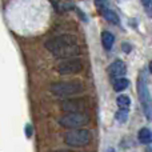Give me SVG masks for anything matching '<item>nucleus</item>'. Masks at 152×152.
I'll list each match as a JSON object with an SVG mask.
<instances>
[{
	"instance_id": "f257e3e1",
	"label": "nucleus",
	"mask_w": 152,
	"mask_h": 152,
	"mask_svg": "<svg viewBox=\"0 0 152 152\" xmlns=\"http://www.w3.org/2000/svg\"><path fill=\"white\" fill-rule=\"evenodd\" d=\"M44 47L56 59H61V60L75 59L80 53V48L77 45V37L71 34H63L51 37L44 43Z\"/></svg>"
},
{
	"instance_id": "f03ea898",
	"label": "nucleus",
	"mask_w": 152,
	"mask_h": 152,
	"mask_svg": "<svg viewBox=\"0 0 152 152\" xmlns=\"http://www.w3.org/2000/svg\"><path fill=\"white\" fill-rule=\"evenodd\" d=\"M50 91L58 97H67L71 99L72 96L80 95L84 92V86L79 80H68V81H56L50 87Z\"/></svg>"
},
{
	"instance_id": "7ed1b4c3",
	"label": "nucleus",
	"mask_w": 152,
	"mask_h": 152,
	"mask_svg": "<svg viewBox=\"0 0 152 152\" xmlns=\"http://www.w3.org/2000/svg\"><path fill=\"white\" fill-rule=\"evenodd\" d=\"M137 95H139V100L142 104V110L144 112V116L147 120H152V97L150 94V88H148V81L147 76L144 72L139 75L137 77Z\"/></svg>"
},
{
	"instance_id": "20e7f679",
	"label": "nucleus",
	"mask_w": 152,
	"mask_h": 152,
	"mask_svg": "<svg viewBox=\"0 0 152 152\" xmlns=\"http://www.w3.org/2000/svg\"><path fill=\"white\" fill-rule=\"evenodd\" d=\"M92 135L88 129H69L66 132L64 135V143L69 147H76V148H81L86 147L91 143Z\"/></svg>"
},
{
	"instance_id": "39448f33",
	"label": "nucleus",
	"mask_w": 152,
	"mask_h": 152,
	"mask_svg": "<svg viewBox=\"0 0 152 152\" xmlns=\"http://www.w3.org/2000/svg\"><path fill=\"white\" fill-rule=\"evenodd\" d=\"M61 127L68 129H80L89 123L88 113H64L58 119Z\"/></svg>"
},
{
	"instance_id": "423d86ee",
	"label": "nucleus",
	"mask_w": 152,
	"mask_h": 152,
	"mask_svg": "<svg viewBox=\"0 0 152 152\" xmlns=\"http://www.w3.org/2000/svg\"><path fill=\"white\" fill-rule=\"evenodd\" d=\"M87 107L88 104L83 97H71L61 103V110L66 113H86Z\"/></svg>"
},
{
	"instance_id": "0eeeda50",
	"label": "nucleus",
	"mask_w": 152,
	"mask_h": 152,
	"mask_svg": "<svg viewBox=\"0 0 152 152\" xmlns=\"http://www.w3.org/2000/svg\"><path fill=\"white\" fill-rule=\"evenodd\" d=\"M83 69V61L80 59H68L63 60L56 66V71L60 75H75Z\"/></svg>"
},
{
	"instance_id": "6e6552de",
	"label": "nucleus",
	"mask_w": 152,
	"mask_h": 152,
	"mask_svg": "<svg viewBox=\"0 0 152 152\" xmlns=\"http://www.w3.org/2000/svg\"><path fill=\"white\" fill-rule=\"evenodd\" d=\"M108 71V75H110L111 79H120L126 75L127 72V67H126V63L121 60H115L110 67L107 68Z\"/></svg>"
},
{
	"instance_id": "1a4fd4ad",
	"label": "nucleus",
	"mask_w": 152,
	"mask_h": 152,
	"mask_svg": "<svg viewBox=\"0 0 152 152\" xmlns=\"http://www.w3.org/2000/svg\"><path fill=\"white\" fill-rule=\"evenodd\" d=\"M96 5L97 7H100V13L103 15V18L105 19L107 21H110L111 24H115V26H118L119 24V16L116 15V12L113 10H111V8H108V4L104 1H96Z\"/></svg>"
},
{
	"instance_id": "9d476101",
	"label": "nucleus",
	"mask_w": 152,
	"mask_h": 152,
	"mask_svg": "<svg viewBox=\"0 0 152 152\" xmlns=\"http://www.w3.org/2000/svg\"><path fill=\"white\" fill-rule=\"evenodd\" d=\"M113 43H115V36H113L112 32L110 31H104L102 34V44L104 47L105 51H110L113 47Z\"/></svg>"
},
{
	"instance_id": "9b49d317",
	"label": "nucleus",
	"mask_w": 152,
	"mask_h": 152,
	"mask_svg": "<svg viewBox=\"0 0 152 152\" xmlns=\"http://www.w3.org/2000/svg\"><path fill=\"white\" fill-rule=\"evenodd\" d=\"M137 139H139V142L142 143V144H151L152 143V132H151V129L147 128V127L142 128L139 131V134H137Z\"/></svg>"
},
{
	"instance_id": "f8f14e48",
	"label": "nucleus",
	"mask_w": 152,
	"mask_h": 152,
	"mask_svg": "<svg viewBox=\"0 0 152 152\" xmlns=\"http://www.w3.org/2000/svg\"><path fill=\"white\" fill-rule=\"evenodd\" d=\"M129 86V80L126 77H120V79H116L115 81H113V89H115L116 92H121L124 91V89H127Z\"/></svg>"
},
{
	"instance_id": "ddd939ff",
	"label": "nucleus",
	"mask_w": 152,
	"mask_h": 152,
	"mask_svg": "<svg viewBox=\"0 0 152 152\" xmlns=\"http://www.w3.org/2000/svg\"><path fill=\"white\" fill-rule=\"evenodd\" d=\"M116 104H118V107H120V110H128L131 105V99L127 95H120L116 99Z\"/></svg>"
},
{
	"instance_id": "4468645a",
	"label": "nucleus",
	"mask_w": 152,
	"mask_h": 152,
	"mask_svg": "<svg viewBox=\"0 0 152 152\" xmlns=\"http://www.w3.org/2000/svg\"><path fill=\"white\" fill-rule=\"evenodd\" d=\"M115 118L119 123H126V121L128 120V110H119L118 112H116Z\"/></svg>"
},
{
	"instance_id": "2eb2a0df",
	"label": "nucleus",
	"mask_w": 152,
	"mask_h": 152,
	"mask_svg": "<svg viewBox=\"0 0 152 152\" xmlns=\"http://www.w3.org/2000/svg\"><path fill=\"white\" fill-rule=\"evenodd\" d=\"M53 5H55L59 11H68L69 8L74 7L72 3H53Z\"/></svg>"
},
{
	"instance_id": "dca6fc26",
	"label": "nucleus",
	"mask_w": 152,
	"mask_h": 152,
	"mask_svg": "<svg viewBox=\"0 0 152 152\" xmlns=\"http://www.w3.org/2000/svg\"><path fill=\"white\" fill-rule=\"evenodd\" d=\"M142 4H143V7H144L147 15L150 16V18H152V1L151 0H143Z\"/></svg>"
},
{
	"instance_id": "f3484780",
	"label": "nucleus",
	"mask_w": 152,
	"mask_h": 152,
	"mask_svg": "<svg viewBox=\"0 0 152 152\" xmlns=\"http://www.w3.org/2000/svg\"><path fill=\"white\" fill-rule=\"evenodd\" d=\"M26 135L28 137L32 135V127H31V124H27V126H26Z\"/></svg>"
},
{
	"instance_id": "a211bd4d",
	"label": "nucleus",
	"mask_w": 152,
	"mask_h": 152,
	"mask_svg": "<svg viewBox=\"0 0 152 152\" xmlns=\"http://www.w3.org/2000/svg\"><path fill=\"white\" fill-rule=\"evenodd\" d=\"M123 50H124V51H126V52H127V53H128V52H129V50H131V47H129V45H128V44H123Z\"/></svg>"
},
{
	"instance_id": "6ab92c4d",
	"label": "nucleus",
	"mask_w": 152,
	"mask_h": 152,
	"mask_svg": "<svg viewBox=\"0 0 152 152\" xmlns=\"http://www.w3.org/2000/svg\"><path fill=\"white\" fill-rule=\"evenodd\" d=\"M59 152H80V151H68V150H66V151H59Z\"/></svg>"
},
{
	"instance_id": "aec40b11",
	"label": "nucleus",
	"mask_w": 152,
	"mask_h": 152,
	"mask_svg": "<svg viewBox=\"0 0 152 152\" xmlns=\"http://www.w3.org/2000/svg\"><path fill=\"white\" fill-rule=\"evenodd\" d=\"M107 152H115V150H113V148H108Z\"/></svg>"
},
{
	"instance_id": "412c9836",
	"label": "nucleus",
	"mask_w": 152,
	"mask_h": 152,
	"mask_svg": "<svg viewBox=\"0 0 152 152\" xmlns=\"http://www.w3.org/2000/svg\"><path fill=\"white\" fill-rule=\"evenodd\" d=\"M150 72L152 74V60H151V63H150Z\"/></svg>"
}]
</instances>
